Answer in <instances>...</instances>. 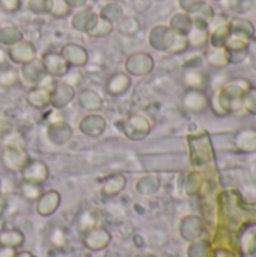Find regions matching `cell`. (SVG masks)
Masks as SVG:
<instances>
[{
  "label": "cell",
  "mask_w": 256,
  "mask_h": 257,
  "mask_svg": "<svg viewBox=\"0 0 256 257\" xmlns=\"http://www.w3.org/2000/svg\"><path fill=\"white\" fill-rule=\"evenodd\" d=\"M50 239H51V242H53L56 247H63V245H65V233H63V230L59 229V227L54 229V230L51 232Z\"/></svg>",
  "instance_id": "4dcf8cb0"
},
{
  "label": "cell",
  "mask_w": 256,
  "mask_h": 257,
  "mask_svg": "<svg viewBox=\"0 0 256 257\" xmlns=\"http://www.w3.org/2000/svg\"><path fill=\"white\" fill-rule=\"evenodd\" d=\"M100 15H101L103 18H106V20L115 23V21H119V20L124 17V8H122L119 3H116V2H112V3H107V5H104V6L101 8Z\"/></svg>",
  "instance_id": "cb8c5ba5"
},
{
  "label": "cell",
  "mask_w": 256,
  "mask_h": 257,
  "mask_svg": "<svg viewBox=\"0 0 256 257\" xmlns=\"http://www.w3.org/2000/svg\"><path fill=\"white\" fill-rule=\"evenodd\" d=\"M14 257H35L30 251H20V253H15Z\"/></svg>",
  "instance_id": "8d00e7d4"
},
{
  "label": "cell",
  "mask_w": 256,
  "mask_h": 257,
  "mask_svg": "<svg viewBox=\"0 0 256 257\" xmlns=\"http://www.w3.org/2000/svg\"><path fill=\"white\" fill-rule=\"evenodd\" d=\"M78 105L86 110V111H91V113H95V111H100L104 105V99L101 98V95L92 89H83L80 93H78Z\"/></svg>",
  "instance_id": "e0dca14e"
},
{
  "label": "cell",
  "mask_w": 256,
  "mask_h": 257,
  "mask_svg": "<svg viewBox=\"0 0 256 257\" xmlns=\"http://www.w3.org/2000/svg\"><path fill=\"white\" fill-rule=\"evenodd\" d=\"M75 98V89L66 81H56L50 87V105L56 110L68 107Z\"/></svg>",
  "instance_id": "8992f818"
},
{
  "label": "cell",
  "mask_w": 256,
  "mask_h": 257,
  "mask_svg": "<svg viewBox=\"0 0 256 257\" xmlns=\"http://www.w3.org/2000/svg\"><path fill=\"white\" fill-rule=\"evenodd\" d=\"M204 0H180V5L184 11L187 12H193L196 8H199L202 5Z\"/></svg>",
  "instance_id": "d6a6232c"
},
{
  "label": "cell",
  "mask_w": 256,
  "mask_h": 257,
  "mask_svg": "<svg viewBox=\"0 0 256 257\" xmlns=\"http://www.w3.org/2000/svg\"><path fill=\"white\" fill-rule=\"evenodd\" d=\"M68 2V5L74 9V8H77V9H80V8H84L86 6V3H88V0H66Z\"/></svg>",
  "instance_id": "d590c367"
},
{
  "label": "cell",
  "mask_w": 256,
  "mask_h": 257,
  "mask_svg": "<svg viewBox=\"0 0 256 257\" xmlns=\"http://www.w3.org/2000/svg\"><path fill=\"white\" fill-rule=\"evenodd\" d=\"M21 77H23V81L29 87L39 86L48 78L41 59H33V60L21 65Z\"/></svg>",
  "instance_id": "8fae6325"
},
{
  "label": "cell",
  "mask_w": 256,
  "mask_h": 257,
  "mask_svg": "<svg viewBox=\"0 0 256 257\" xmlns=\"http://www.w3.org/2000/svg\"><path fill=\"white\" fill-rule=\"evenodd\" d=\"M113 32V23L103 18L100 14H97L91 23V26L86 30V35L91 38H106Z\"/></svg>",
  "instance_id": "ac0fdd59"
},
{
  "label": "cell",
  "mask_w": 256,
  "mask_h": 257,
  "mask_svg": "<svg viewBox=\"0 0 256 257\" xmlns=\"http://www.w3.org/2000/svg\"><path fill=\"white\" fill-rule=\"evenodd\" d=\"M5 208H6V202H5V199H3V197L0 196V215L3 214Z\"/></svg>",
  "instance_id": "74e56055"
},
{
  "label": "cell",
  "mask_w": 256,
  "mask_h": 257,
  "mask_svg": "<svg viewBox=\"0 0 256 257\" xmlns=\"http://www.w3.org/2000/svg\"><path fill=\"white\" fill-rule=\"evenodd\" d=\"M20 193L27 200H38L39 196L42 194V190H41V185H36V184H30V182H24L23 181V184L20 187Z\"/></svg>",
  "instance_id": "f546056e"
},
{
  "label": "cell",
  "mask_w": 256,
  "mask_h": 257,
  "mask_svg": "<svg viewBox=\"0 0 256 257\" xmlns=\"http://www.w3.org/2000/svg\"><path fill=\"white\" fill-rule=\"evenodd\" d=\"M0 6L6 12H17L21 8V0H0Z\"/></svg>",
  "instance_id": "1f68e13d"
},
{
  "label": "cell",
  "mask_w": 256,
  "mask_h": 257,
  "mask_svg": "<svg viewBox=\"0 0 256 257\" xmlns=\"http://www.w3.org/2000/svg\"><path fill=\"white\" fill-rule=\"evenodd\" d=\"M0 196H2V181H0Z\"/></svg>",
  "instance_id": "f35d334b"
},
{
  "label": "cell",
  "mask_w": 256,
  "mask_h": 257,
  "mask_svg": "<svg viewBox=\"0 0 256 257\" xmlns=\"http://www.w3.org/2000/svg\"><path fill=\"white\" fill-rule=\"evenodd\" d=\"M116 126L122 133V136L131 142H142L151 133L149 119L140 113H133V114L127 116L125 119L118 120Z\"/></svg>",
  "instance_id": "7a4b0ae2"
},
{
  "label": "cell",
  "mask_w": 256,
  "mask_h": 257,
  "mask_svg": "<svg viewBox=\"0 0 256 257\" xmlns=\"http://www.w3.org/2000/svg\"><path fill=\"white\" fill-rule=\"evenodd\" d=\"M29 160H30V157H29L27 151L18 143H6L0 154L2 166L8 172H14V173H20L26 167Z\"/></svg>",
  "instance_id": "3957f363"
},
{
  "label": "cell",
  "mask_w": 256,
  "mask_h": 257,
  "mask_svg": "<svg viewBox=\"0 0 256 257\" xmlns=\"http://www.w3.org/2000/svg\"><path fill=\"white\" fill-rule=\"evenodd\" d=\"M97 15V12H94L92 9L89 8H80L74 15H72V20H71V24L75 30L78 32H83L86 33L88 27L91 26L94 17Z\"/></svg>",
  "instance_id": "ffe728a7"
},
{
  "label": "cell",
  "mask_w": 256,
  "mask_h": 257,
  "mask_svg": "<svg viewBox=\"0 0 256 257\" xmlns=\"http://www.w3.org/2000/svg\"><path fill=\"white\" fill-rule=\"evenodd\" d=\"M149 44L152 48L166 53H181L189 47L187 35L174 32L169 26H155L149 32Z\"/></svg>",
  "instance_id": "6da1fadb"
},
{
  "label": "cell",
  "mask_w": 256,
  "mask_h": 257,
  "mask_svg": "<svg viewBox=\"0 0 256 257\" xmlns=\"http://www.w3.org/2000/svg\"><path fill=\"white\" fill-rule=\"evenodd\" d=\"M53 0H27V8L36 15H50Z\"/></svg>",
  "instance_id": "f1b7e54d"
},
{
  "label": "cell",
  "mask_w": 256,
  "mask_h": 257,
  "mask_svg": "<svg viewBox=\"0 0 256 257\" xmlns=\"http://www.w3.org/2000/svg\"><path fill=\"white\" fill-rule=\"evenodd\" d=\"M193 26V20L189 14H177L172 20H170V29L177 33H181V35H187L189 30L192 29Z\"/></svg>",
  "instance_id": "603a6c76"
},
{
  "label": "cell",
  "mask_w": 256,
  "mask_h": 257,
  "mask_svg": "<svg viewBox=\"0 0 256 257\" xmlns=\"http://www.w3.org/2000/svg\"><path fill=\"white\" fill-rule=\"evenodd\" d=\"M18 75L14 69V66L11 63H0V84L2 86H12L14 83H17Z\"/></svg>",
  "instance_id": "484cf974"
},
{
  "label": "cell",
  "mask_w": 256,
  "mask_h": 257,
  "mask_svg": "<svg viewBox=\"0 0 256 257\" xmlns=\"http://www.w3.org/2000/svg\"><path fill=\"white\" fill-rule=\"evenodd\" d=\"M154 66H155V62L152 56L145 51H137V53L130 54L124 63L125 72L134 77H145L151 74L154 71Z\"/></svg>",
  "instance_id": "277c9868"
},
{
  "label": "cell",
  "mask_w": 256,
  "mask_h": 257,
  "mask_svg": "<svg viewBox=\"0 0 256 257\" xmlns=\"http://www.w3.org/2000/svg\"><path fill=\"white\" fill-rule=\"evenodd\" d=\"M60 54L65 57V60L69 63V66L72 68H81L88 63L89 60V53L88 50L80 45V44H74V42H68L62 47Z\"/></svg>",
  "instance_id": "7c38bea8"
},
{
  "label": "cell",
  "mask_w": 256,
  "mask_h": 257,
  "mask_svg": "<svg viewBox=\"0 0 256 257\" xmlns=\"http://www.w3.org/2000/svg\"><path fill=\"white\" fill-rule=\"evenodd\" d=\"M6 54L11 60V63L14 65H24L33 59H36V47L32 41L23 39L11 47H8Z\"/></svg>",
  "instance_id": "ba28073f"
},
{
  "label": "cell",
  "mask_w": 256,
  "mask_h": 257,
  "mask_svg": "<svg viewBox=\"0 0 256 257\" xmlns=\"http://www.w3.org/2000/svg\"><path fill=\"white\" fill-rule=\"evenodd\" d=\"M106 128H107V120L100 113H88L78 122V131L91 139L101 137Z\"/></svg>",
  "instance_id": "52a82bcc"
},
{
  "label": "cell",
  "mask_w": 256,
  "mask_h": 257,
  "mask_svg": "<svg viewBox=\"0 0 256 257\" xmlns=\"http://www.w3.org/2000/svg\"><path fill=\"white\" fill-rule=\"evenodd\" d=\"M118 23H119V30L124 35H136L140 29V24L134 17H122Z\"/></svg>",
  "instance_id": "83f0119b"
},
{
  "label": "cell",
  "mask_w": 256,
  "mask_h": 257,
  "mask_svg": "<svg viewBox=\"0 0 256 257\" xmlns=\"http://www.w3.org/2000/svg\"><path fill=\"white\" fill-rule=\"evenodd\" d=\"M131 87V75L127 72H115L106 81V92L110 96H121Z\"/></svg>",
  "instance_id": "5bb4252c"
},
{
  "label": "cell",
  "mask_w": 256,
  "mask_h": 257,
  "mask_svg": "<svg viewBox=\"0 0 256 257\" xmlns=\"http://www.w3.org/2000/svg\"><path fill=\"white\" fill-rule=\"evenodd\" d=\"M71 12H72V8L68 5L66 0H53L51 11H50V15L53 18H65L71 15Z\"/></svg>",
  "instance_id": "4316f807"
},
{
  "label": "cell",
  "mask_w": 256,
  "mask_h": 257,
  "mask_svg": "<svg viewBox=\"0 0 256 257\" xmlns=\"http://www.w3.org/2000/svg\"><path fill=\"white\" fill-rule=\"evenodd\" d=\"M26 102L36 110H44L50 107V87L45 84L29 87V90L26 92Z\"/></svg>",
  "instance_id": "9a60e30c"
},
{
  "label": "cell",
  "mask_w": 256,
  "mask_h": 257,
  "mask_svg": "<svg viewBox=\"0 0 256 257\" xmlns=\"http://www.w3.org/2000/svg\"><path fill=\"white\" fill-rule=\"evenodd\" d=\"M24 242V233L18 229H11V230H2L0 232V245L2 247H11V248H18Z\"/></svg>",
  "instance_id": "7402d4cb"
},
{
  "label": "cell",
  "mask_w": 256,
  "mask_h": 257,
  "mask_svg": "<svg viewBox=\"0 0 256 257\" xmlns=\"http://www.w3.org/2000/svg\"><path fill=\"white\" fill-rule=\"evenodd\" d=\"M41 62L44 65V69L47 72L48 77L51 78H63L65 75H68L71 66L69 63L65 60V57L60 54V51H45L41 56Z\"/></svg>",
  "instance_id": "5b68a950"
},
{
  "label": "cell",
  "mask_w": 256,
  "mask_h": 257,
  "mask_svg": "<svg viewBox=\"0 0 256 257\" xmlns=\"http://www.w3.org/2000/svg\"><path fill=\"white\" fill-rule=\"evenodd\" d=\"M112 241V235L103 229V227H92L89 230H86L84 238H83V244L86 248L92 250V251H100L103 248H106Z\"/></svg>",
  "instance_id": "4fadbf2b"
},
{
  "label": "cell",
  "mask_w": 256,
  "mask_h": 257,
  "mask_svg": "<svg viewBox=\"0 0 256 257\" xmlns=\"http://www.w3.org/2000/svg\"><path fill=\"white\" fill-rule=\"evenodd\" d=\"M125 187H127V178L121 173H115L106 178V181L103 182L101 191L104 196L113 197V196H118Z\"/></svg>",
  "instance_id": "d6986e66"
},
{
  "label": "cell",
  "mask_w": 256,
  "mask_h": 257,
  "mask_svg": "<svg viewBox=\"0 0 256 257\" xmlns=\"http://www.w3.org/2000/svg\"><path fill=\"white\" fill-rule=\"evenodd\" d=\"M74 136L72 126L66 120H53L47 126V139L53 146H65Z\"/></svg>",
  "instance_id": "9c48e42d"
},
{
  "label": "cell",
  "mask_w": 256,
  "mask_h": 257,
  "mask_svg": "<svg viewBox=\"0 0 256 257\" xmlns=\"http://www.w3.org/2000/svg\"><path fill=\"white\" fill-rule=\"evenodd\" d=\"M20 173L24 182H30L36 185H42L44 182H47L50 176L48 166L41 160H32V158L29 160V163Z\"/></svg>",
  "instance_id": "30bf717a"
},
{
  "label": "cell",
  "mask_w": 256,
  "mask_h": 257,
  "mask_svg": "<svg viewBox=\"0 0 256 257\" xmlns=\"http://www.w3.org/2000/svg\"><path fill=\"white\" fill-rule=\"evenodd\" d=\"M15 248L11 247H2L0 245V257H14L15 256Z\"/></svg>",
  "instance_id": "e575fe53"
},
{
  "label": "cell",
  "mask_w": 256,
  "mask_h": 257,
  "mask_svg": "<svg viewBox=\"0 0 256 257\" xmlns=\"http://www.w3.org/2000/svg\"><path fill=\"white\" fill-rule=\"evenodd\" d=\"M136 188L140 194H145V196L154 194L160 188V179L155 176H143L142 179L137 181Z\"/></svg>",
  "instance_id": "d4e9b609"
},
{
  "label": "cell",
  "mask_w": 256,
  "mask_h": 257,
  "mask_svg": "<svg viewBox=\"0 0 256 257\" xmlns=\"http://www.w3.org/2000/svg\"><path fill=\"white\" fill-rule=\"evenodd\" d=\"M60 205V194L56 190H48L36 200V212L42 217H48L57 211Z\"/></svg>",
  "instance_id": "2e32d148"
},
{
  "label": "cell",
  "mask_w": 256,
  "mask_h": 257,
  "mask_svg": "<svg viewBox=\"0 0 256 257\" xmlns=\"http://www.w3.org/2000/svg\"><path fill=\"white\" fill-rule=\"evenodd\" d=\"M24 39V33L17 26H3L0 27V44L5 47H11Z\"/></svg>",
  "instance_id": "44dd1931"
},
{
  "label": "cell",
  "mask_w": 256,
  "mask_h": 257,
  "mask_svg": "<svg viewBox=\"0 0 256 257\" xmlns=\"http://www.w3.org/2000/svg\"><path fill=\"white\" fill-rule=\"evenodd\" d=\"M9 128H11L9 119L6 117V114H5V113H2V111H0V139H2V137H5V136L8 134Z\"/></svg>",
  "instance_id": "836d02e7"
}]
</instances>
